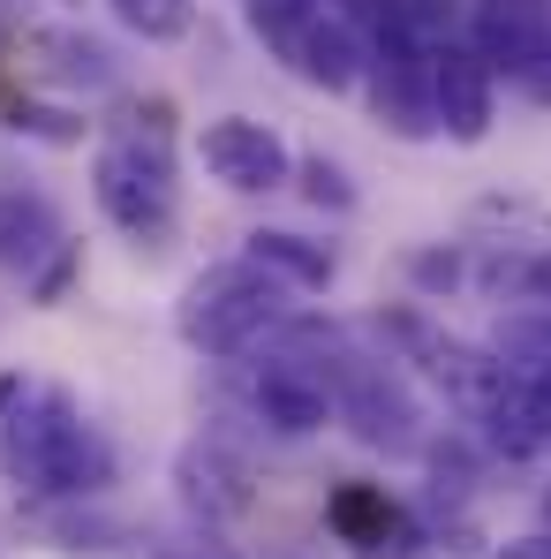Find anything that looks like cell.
<instances>
[{
	"mask_svg": "<svg viewBox=\"0 0 551 559\" xmlns=\"http://www.w3.org/2000/svg\"><path fill=\"white\" fill-rule=\"evenodd\" d=\"M0 468L23 499H92L113 476V454L84 424V408L61 385L0 378Z\"/></svg>",
	"mask_w": 551,
	"mask_h": 559,
	"instance_id": "6da1fadb",
	"label": "cell"
},
{
	"mask_svg": "<svg viewBox=\"0 0 551 559\" xmlns=\"http://www.w3.org/2000/svg\"><path fill=\"white\" fill-rule=\"evenodd\" d=\"M92 197H98V212H106L121 235L167 242L175 204H182V182H175V106H167V98L129 106V121L98 144Z\"/></svg>",
	"mask_w": 551,
	"mask_h": 559,
	"instance_id": "7a4b0ae2",
	"label": "cell"
},
{
	"mask_svg": "<svg viewBox=\"0 0 551 559\" xmlns=\"http://www.w3.org/2000/svg\"><path fill=\"white\" fill-rule=\"evenodd\" d=\"M242 15L302 84H318V92H356L363 84L370 38L356 31L348 8H325V0H242Z\"/></svg>",
	"mask_w": 551,
	"mask_h": 559,
	"instance_id": "3957f363",
	"label": "cell"
},
{
	"mask_svg": "<svg viewBox=\"0 0 551 559\" xmlns=\"http://www.w3.org/2000/svg\"><path fill=\"white\" fill-rule=\"evenodd\" d=\"M279 280H265L250 258H235V265H212V273H196L182 287V302H175V333H182L196 356H242L250 341H265L279 325Z\"/></svg>",
	"mask_w": 551,
	"mask_h": 559,
	"instance_id": "277c9868",
	"label": "cell"
},
{
	"mask_svg": "<svg viewBox=\"0 0 551 559\" xmlns=\"http://www.w3.org/2000/svg\"><path fill=\"white\" fill-rule=\"evenodd\" d=\"M333 416L363 439L370 454H416L423 447V408H416V393H408V378L393 371V364H370V356H340V371H333Z\"/></svg>",
	"mask_w": 551,
	"mask_h": 559,
	"instance_id": "5b68a950",
	"label": "cell"
},
{
	"mask_svg": "<svg viewBox=\"0 0 551 559\" xmlns=\"http://www.w3.org/2000/svg\"><path fill=\"white\" fill-rule=\"evenodd\" d=\"M333 371H340V364H318V356H302V348L265 356V364L250 371V408H257V424L279 431V439L325 431V424H333Z\"/></svg>",
	"mask_w": 551,
	"mask_h": 559,
	"instance_id": "8992f818",
	"label": "cell"
},
{
	"mask_svg": "<svg viewBox=\"0 0 551 559\" xmlns=\"http://www.w3.org/2000/svg\"><path fill=\"white\" fill-rule=\"evenodd\" d=\"M196 159H204L212 182L235 189V197H265V189H279L287 175H295V152L279 144V129L250 121V114H219V121H204Z\"/></svg>",
	"mask_w": 551,
	"mask_h": 559,
	"instance_id": "52a82bcc",
	"label": "cell"
},
{
	"mask_svg": "<svg viewBox=\"0 0 551 559\" xmlns=\"http://www.w3.org/2000/svg\"><path fill=\"white\" fill-rule=\"evenodd\" d=\"M499 121V76L476 61V46H431V129H446L454 144H483Z\"/></svg>",
	"mask_w": 551,
	"mask_h": 559,
	"instance_id": "ba28073f",
	"label": "cell"
},
{
	"mask_svg": "<svg viewBox=\"0 0 551 559\" xmlns=\"http://www.w3.org/2000/svg\"><path fill=\"white\" fill-rule=\"evenodd\" d=\"M363 76H370V106H378L385 129H400V136H431V46H408V38L370 31Z\"/></svg>",
	"mask_w": 551,
	"mask_h": 559,
	"instance_id": "9c48e42d",
	"label": "cell"
},
{
	"mask_svg": "<svg viewBox=\"0 0 551 559\" xmlns=\"http://www.w3.org/2000/svg\"><path fill=\"white\" fill-rule=\"evenodd\" d=\"M499 364V356H491ZM476 424H483V439H491V454H506V462H529V454H544L551 447V408L544 393L529 385V378H514L506 364L491 371V385L476 393V408H468Z\"/></svg>",
	"mask_w": 551,
	"mask_h": 559,
	"instance_id": "30bf717a",
	"label": "cell"
},
{
	"mask_svg": "<svg viewBox=\"0 0 551 559\" xmlns=\"http://www.w3.org/2000/svg\"><path fill=\"white\" fill-rule=\"evenodd\" d=\"M476 61L499 76H529L551 46V0H476Z\"/></svg>",
	"mask_w": 551,
	"mask_h": 559,
	"instance_id": "8fae6325",
	"label": "cell"
},
{
	"mask_svg": "<svg viewBox=\"0 0 551 559\" xmlns=\"http://www.w3.org/2000/svg\"><path fill=\"white\" fill-rule=\"evenodd\" d=\"M378 333H393L408 356H416V371L431 378V385H446L460 408H476V393L491 385V356H476V348H460L454 333H439L431 318H416V310H393V318H378Z\"/></svg>",
	"mask_w": 551,
	"mask_h": 559,
	"instance_id": "7c38bea8",
	"label": "cell"
},
{
	"mask_svg": "<svg viewBox=\"0 0 551 559\" xmlns=\"http://www.w3.org/2000/svg\"><path fill=\"white\" fill-rule=\"evenodd\" d=\"M325 522H333L340 545H356L363 559H378V545H385V552H416V530H408V514L385 499V484H340L333 507H325Z\"/></svg>",
	"mask_w": 551,
	"mask_h": 559,
	"instance_id": "4fadbf2b",
	"label": "cell"
},
{
	"mask_svg": "<svg viewBox=\"0 0 551 559\" xmlns=\"http://www.w3.org/2000/svg\"><path fill=\"white\" fill-rule=\"evenodd\" d=\"M175 476H182V499L196 522H227V514L250 507V476H242V462L227 447H189L175 462Z\"/></svg>",
	"mask_w": 551,
	"mask_h": 559,
	"instance_id": "5bb4252c",
	"label": "cell"
},
{
	"mask_svg": "<svg viewBox=\"0 0 551 559\" xmlns=\"http://www.w3.org/2000/svg\"><path fill=\"white\" fill-rule=\"evenodd\" d=\"M242 258H250L265 280H279V287H310V295H318V287H333V273H340V265H333V250H325V242H310V235H295V227H257Z\"/></svg>",
	"mask_w": 551,
	"mask_h": 559,
	"instance_id": "9a60e30c",
	"label": "cell"
},
{
	"mask_svg": "<svg viewBox=\"0 0 551 559\" xmlns=\"http://www.w3.org/2000/svg\"><path fill=\"white\" fill-rule=\"evenodd\" d=\"M61 250L69 242H61V227L38 197H0V265L8 273H31L38 258H61Z\"/></svg>",
	"mask_w": 551,
	"mask_h": 559,
	"instance_id": "2e32d148",
	"label": "cell"
},
{
	"mask_svg": "<svg viewBox=\"0 0 551 559\" xmlns=\"http://www.w3.org/2000/svg\"><path fill=\"white\" fill-rule=\"evenodd\" d=\"M491 356H499L514 378H551V302L506 310L499 333H491Z\"/></svg>",
	"mask_w": 551,
	"mask_h": 559,
	"instance_id": "e0dca14e",
	"label": "cell"
},
{
	"mask_svg": "<svg viewBox=\"0 0 551 559\" xmlns=\"http://www.w3.org/2000/svg\"><path fill=\"white\" fill-rule=\"evenodd\" d=\"M356 8L370 15V31L408 38V46H446L454 38V15H460V0H356Z\"/></svg>",
	"mask_w": 551,
	"mask_h": 559,
	"instance_id": "ac0fdd59",
	"label": "cell"
},
{
	"mask_svg": "<svg viewBox=\"0 0 551 559\" xmlns=\"http://www.w3.org/2000/svg\"><path fill=\"white\" fill-rule=\"evenodd\" d=\"M113 15L144 38V46H175L196 23V0H113Z\"/></svg>",
	"mask_w": 551,
	"mask_h": 559,
	"instance_id": "d6986e66",
	"label": "cell"
},
{
	"mask_svg": "<svg viewBox=\"0 0 551 559\" xmlns=\"http://www.w3.org/2000/svg\"><path fill=\"white\" fill-rule=\"evenodd\" d=\"M38 53H61V61H46L53 76H69V84H106L113 76V53L98 46V38H76V31H46V38H31Z\"/></svg>",
	"mask_w": 551,
	"mask_h": 559,
	"instance_id": "ffe728a7",
	"label": "cell"
},
{
	"mask_svg": "<svg viewBox=\"0 0 551 559\" xmlns=\"http://www.w3.org/2000/svg\"><path fill=\"white\" fill-rule=\"evenodd\" d=\"M8 129H23V136H46V144H76L84 129H76V114H53V106H8Z\"/></svg>",
	"mask_w": 551,
	"mask_h": 559,
	"instance_id": "44dd1931",
	"label": "cell"
},
{
	"mask_svg": "<svg viewBox=\"0 0 551 559\" xmlns=\"http://www.w3.org/2000/svg\"><path fill=\"white\" fill-rule=\"evenodd\" d=\"M302 197H310V204H333V212L356 204V189H348V175H340L333 159H302Z\"/></svg>",
	"mask_w": 551,
	"mask_h": 559,
	"instance_id": "7402d4cb",
	"label": "cell"
},
{
	"mask_svg": "<svg viewBox=\"0 0 551 559\" xmlns=\"http://www.w3.org/2000/svg\"><path fill=\"white\" fill-rule=\"evenodd\" d=\"M152 559H235L227 545H212V537H159Z\"/></svg>",
	"mask_w": 551,
	"mask_h": 559,
	"instance_id": "603a6c76",
	"label": "cell"
},
{
	"mask_svg": "<svg viewBox=\"0 0 551 559\" xmlns=\"http://www.w3.org/2000/svg\"><path fill=\"white\" fill-rule=\"evenodd\" d=\"M491 559H551V537H514L506 552H491Z\"/></svg>",
	"mask_w": 551,
	"mask_h": 559,
	"instance_id": "cb8c5ba5",
	"label": "cell"
},
{
	"mask_svg": "<svg viewBox=\"0 0 551 559\" xmlns=\"http://www.w3.org/2000/svg\"><path fill=\"white\" fill-rule=\"evenodd\" d=\"M325 8H356V0H325Z\"/></svg>",
	"mask_w": 551,
	"mask_h": 559,
	"instance_id": "d4e9b609",
	"label": "cell"
},
{
	"mask_svg": "<svg viewBox=\"0 0 551 559\" xmlns=\"http://www.w3.org/2000/svg\"><path fill=\"white\" fill-rule=\"evenodd\" d=\"M544 507H551V491H544Z\"/></svg>",
	"mask_w": 551,
	"mask_h": 559,
	"instance_id": "484cf974",
	"label": "cell"
}]
</instances>
